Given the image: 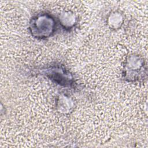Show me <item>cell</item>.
<instances>
[{
  "mask_svg": "<svg viewBox=\"0 0 148 148\" xmlns=\"http://www.w3.org/2000/svg\"><path fill=\"white\" fill-rule=\"evenodd\" d=\"M29 27L30 32L34 37L45 39L53 34L56 29V23L50 14L41 13L31 19Z\"/></svg>",
  "mask_w": 148,
  "mask_h": 148,
  "instance_id": "cell-1",
  "label": "cell"
},
{
  "mask_svg": "<svg viewBox=\"0 0 148 148\" xmlns=\"http://www.w3.org/2000/svg\"><path fill=\"white\" fill-rule=\"evenodd\" d=\"M56 103L58 110L64 113H69L73 107V101L68 97L64 95L59 96Z\"/></svg>",
  "mask_w": 148,
  "mask_h": 148,
  "instance_id": "cell-5",
  "label": "cell"
},
{
  "mask_svg": "<svg viewBox=\"0 0 148 148\" xmlns=\"http://www.w3.org/2000/svg\"><path fill=\"white\" fill-rule=\"evenodd\" d=\"M124 22V17L123 14L118 11L112 12L108 17L107 23L110 28L112 29L120 28Z\"/></svg>",
  "mask_w": 148,
  "mask_h": 148,
  "instance_id": "cell-6",
  "label": "cell"
},
{
  "mask_svg": "<svg viewBox=\"0 0 148 148\" xmlns=\"http://www.w3.org/2000/svg\"><path fill=\"white\" fill-rule=\"evenodd\" d=\"M147 68L146 62L140 56L131 54L125 60L123 75L128 82H136L145 78Z\"/></svg>",
  "mask_w": 148,
  "mask_h": 148,
  "instance_id": "cell-2",
  "label": "cell"
},
{
  "mask_svg": "<svg viewBox=\"0 0 148 148\" xmlns=\"http://www.w3.org/2000/svg\"><path fill=\"white\" fill-rule=\"evenodd\" d=\"M44 73L52 81L64 87H72L75 83L72 74L60 64L50 66L44 69Z\"/></svg>",
  "mask_w": 148,
  "mask_h": 148,
  "instance_id": "cell-3",
  "label": "cell"
},
{
  "mask_svg": "<svg viewBox=\"0 0 148 148\" xmlns=\"http://www.w3.org/2000/svg\"><path fill=\"white\" fill-rule=\"evenodd\" d=\"M60 23L65 29L72 28L77 23V17L76 14L70 11L62 12L59 17Z\"/></svg>",
  "mask_w": 148,
  "mask_h": 148,
  "instance_id": "cell-4",
  "label": "cell"
}]
</instances>
